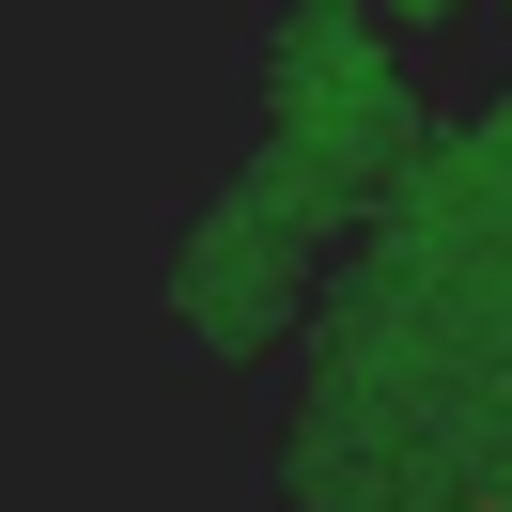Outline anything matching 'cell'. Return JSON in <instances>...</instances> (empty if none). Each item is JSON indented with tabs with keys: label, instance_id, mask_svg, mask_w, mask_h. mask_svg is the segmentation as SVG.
<instances>
[{
	"label": "cell",
	"instance_id": "cell-1",
	"mask_svg": "<svg viewBox=\"0 0 512 512\" xmlns=\"http://www.w3.org/2000/svg\"><path fill=\"white\" fill-rule=\"evenodd\" d=\"M311 481L326 512H512V125L373 218L311 373Z\"/></svg>",
	"mask_w": 512,
	"mask_h": 512
}]
</instances>
